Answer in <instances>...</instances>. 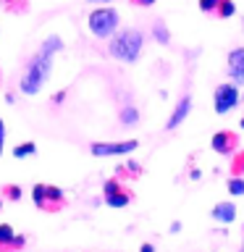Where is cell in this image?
Returning a JSON list of instances; mask_svg holds the SVG:
<instances>
[{
	"mask_svg": "<svg viewBox=\"0 0 244 252\" xmlns=\"http://www.w3.org/2000/svg\"><path fill=\"white\" fill-rule=\"evenodd\" d=\"M118 189H123V187H121V181H118V179H108L105 184H102V194L108 197V194H113V192H118Z\"/></svg>",
	"mask_w": 244,
	"mask_h": 252,
	"instance_id": "7402d4cb",
	"label": "cell"
},
{
	"mask_svg": "<svg viewBox=\"0 0 244 252\" xmlns=\"http://www.w3.org/2000/svg\"><path fill=\"white\" fill-rule=\"evenodd\" d=\"M31 202H34L39 210L55 213V210H61V205H66V194H63L61 187L34 184V187H31Z\"/></svg>",
	"mask_w": 244,
	"mask_h": 252,
	"instance_id": "277c9868",
	"label": "cell"
},
{
	"mask_svg": "<svg viewBox=\"0 0 244 252\" xmlns=\"http://www.w3.org/2000/svg\"><path fill=\"white\" fill-rule=\"evenodd\" d=\"M3 194H5V200H11V202L21 200V189L16 187V184H8V187H3Z\"/></svg>",
	"mask_w": 244,
	"mask_h": 252,
	"instance_id": "44dd1931",
	"label": "cell"
},
{
	"mask_svg": "<svg viewBox=\"0 0 244 252\" xmlns=\"http://www.w3.org/2000/svg\"><path fill=\"white\" fill-rule=\"evenodd\" d=\"M63 100H66V92H55V94H53V102H55V105H58V102H63Z\"/></svg>",
	"mask_w": 244,
	"mask_h": 252,
	"instance_id": "484cf974",
	"label": "cell"
},
{
	"mask_svg": "<svg viewBox=\"0 0 244 252\" xmlns=\"http://www.w3.org/2000/svg\"><path fill=\"white\" fill-rule=\"evenodd\" d=\"M181 231V223H179V220H173V223H171V234H179Z\"/></svg>",
	"mask_w": 244,
	"mask_h": 252,
	"instance_id": "f1b7e54d",
	"label": "cell"
},
{
	"mask_svg": "<svg viewBox=\"0 0 244 252\" xmlns=\"http://www.w3.org/2000/svg\"><path fill=\"white\" fill-rule=\"evenodd\" d=\"M215 8H218V0H200L202 13H215Z\"/></svg>",
	"mask_w": 244,
	"mask_h": 252,
	"instance_id": "603a6c76",
	"label": "cell"
},
{
	"mask_svg": "<svg viewBox=\"0 0 244 252\" xmlns=\"http://www.w3.org/2000/svg\"><path fill=\"white\" fill-rule=\"evenodd\" d=\"M139 147L137 139H126V142H92L90 153L94 158H110V155H131Z\"/></svg>",
	"mask_w": 244,
	"mask_h": 252,
	"instance_id": "5b68a950",
	"label": "cell"
},
{
	"mask_svg": "<svg viewBox=\"0 0 244 252\" xmlns=\"http://www.w3.org/2000/svg\"><path fill=\"white\" fill-rule=\"evenodd\" d=\"M87 3H102V5H108V3H113V0H87Z\"/></svg>",
	"mask_w": 244,
	"mask_h": 252,
	"instance_id": "4dcf8cb0",
	"label": "cell"
},
{
	"mask_svg": "<svg viewBox=\"0 0 244 252\" xmlns=\"http://www.w3.org/2000/svg\"><path fill=\"white\" fill-rule=\"evenodd\" d=\"M152 34H155V39H157L160 45H168V42H171V32L165 29L163 21H155V24H152Z\"/></svg>",
	"mask_w": 244,
	"mask_h": 252,
	"instance_id": "2e32d148",
	"label": "cell"
},
{
	"mask_svg": "<svg viewBox=\"0 0 244 252\" xmlns=\"http://www.w3.org/2000/svg\"><path fill=\"white\" fill-rule=\"evenodd\" d=\"M236 145H239V137H236L234 131H228V129L215 131V134H213V139H210V147L215 150L218 155H231V153H236Z\"/></svg>",
	"mask_w": 244,
	"mask_h": 252,
	"instance_id": "52a82bcc",
	"label": "cell"
},
{
	"mask_svg": "<svg viewBox=\"0 0 244 252\" xmlns=\"http://www.w3.org/2000/svg\"><path fill=\"white\" fill-rule=\"evenodd\" d=\"M242 129H244V118H242Z\"/></svg>",
	"mask_w": 244,
	"mask_h": 252,
	"instance_id": "d6a6232c",
	"label": "cell"
},
{
	"mask_svg": "<svg viewBox=\"0 0 244 252\" xmlns=\"http://www.w3.org/2000/svg\"><path fill=\"white\" fill-rule=\"evenodd\" d=\"M200 176H202V173H200V171H197V168H194L192 173H189V179H192V181H200Z\"/></svg>",
	"mask_w": 244,
	"mask_h": 252,
	"instance_id": "f546056e",
	"label": "cell"
},
{
	"mask_svg": "<svg viewBox=\"0 0 244 252\" xmlns=\"http://www.w3.org/2000/svg\"><path fill=\"white\" fill-rule=\"evenodd\" d=\"M50 71H53V55H45L37 50V55L27 63V71H24V76L19 82V90L24 94H37L42 90V84L50 79Z\"/></svg>",
	"mask_w": 244,
	"mask_h": 252,
	"instance_id": "6da1fadb",
	"label": "cell"
},
{
	"mask_svg": "<svg viewBox=\"0 0 244 252\" xmlns=\"http://www.w3.org/2000/svg\"><path fill=\"white\" fill-rule=\"evenodd\" d=\"M228 192L236 194V197L244 194V179L242 176H231V179H228Z\"/></svg>",
	"mask_w": 244,
	"mask_h": 252,
	"instance_id": "d6986e66",
	"label": "cell"
},
{
	"mask_svg": "<svg viewBox=\"0 0 244 252\" xmlns=\"http://www.w3.org/2000/svg\"><path fill=\"white\" fill-rule=\"evenodd\" d=\"M118 121H121L123 126H137L139 124V110L134 105H123L121 113H118Z\"/></svg>",
	"mask_w": 244,
	"mask_h": 252,
	"instance_id": "4fadbf2b",
	"label": "cell"
},
{
	"mask_svg": "<svg viewBox=\"0 0 244 252\" xmlns=\"http://www.w3.org/2000/svg\"><path fill=\"white\" fill-rule=\"evenodd\" d=\"M3 145H5V124L0 118V155H3Z\"/></svg>",
	"mask_w": 244,
	"mask_h": 252,
	"instance_id": "cb8c5ba5",
	"label": "cell"
},
{
	"mask_svg": "<svg viewBox=\"0 0 244 252\" xmlns=\"http://www.w3.org/2000/svg\"><path fill=\"white\" fill-rule=\"evenodd\" d=\"M0 76H3V74H0Z\"/></svg>",
	"mask_w": 244,
	"mask_h": 252,
	"instance_id": "836d02e7",
	"label": "cell"
},
{
	"mask_svg": "<svg viewBox=\"0 0 244 252\" xmlns=\"http://www.w3.org/2000/svg\"><path fill=\"white\" fill-rule=\"evenodd\" d=\"M58 50H63V39L58 34H50L42 45H39V53H45V55H55Z\"/></svg>",
	"mask_w": 244,
	"mask_h": 252,
	"instance_id": "5bb4252c",
	"label": "cell"
},
{
	"mask_svg": "<svg viewBox=\"0 0 244 252\" xmlns=\"http://www.w3.org/2000/svg\"><path fill=\"white\" fill-rule=\"evenodd\" d=\"M139 252H155V247H152V244H150V242H145V244H142V247H139Z\"/></svg>",
	"mask_w": 244,
	"mask_h": 252,
	"instance_id": "4316f807",
	"label": "cell"
},
{
	"mask_svg": "<svg viewBox=\"0 0 244 252\" xmlns=\"http://www.w3.org/2000/svg\"><path fill=\"white\" fill-rule=\"evenodd\" d=\"M234 13H236L234 0H218V8H215V16H218V19H231Z\"/></svg>",
	"mask_w": 244,
	"mask_h": 252,
	"instance_id": "9a60e30c",
	"label": "cell"
},
{
	"mask_svg": "<svg viewBox=\"0 0 244 252\" xmlns=\"http://www.w3.org/2000/svg\"><path fill=\"white\" fill-rule=\"evenodd\" d=\"M134 5H145V8H150V5H155V0H131Z\"/></svg>",
	"mask_w": 244,
	"mask_h": 252,
	"instance_id": "d4e9b609",
	"label": "cell"
},
{
	"mask_svg": "<svg viewBox=\"0 0 244 252\" xmlns=\"http://www.w3.org/2000/svg\"><path fill=\"white\" fill-rule=\"evenodd\" d=\"M34 153H37V145H34V142H24V145L13 147V155H16V158H29V155H34Z\"/></svg>",
	"mask_w": 244,
	"mask_h": 252,
	"instance_id": "e0dca14e",
	"label": "cell"
},
{
	"mask_svg": "<svg viewBox=\"0 0 244 252\" xmlns=\"http://www.w3.org/2000/svg\"><path fill=\"white\" fill-rule=\"evenodd\" d=\"M189 110H192V97H181L179 100V105L173 108V113L168 116V124H165V129H176V126H181L186 121V116H189Z\"/></svg>",
	"mask_w": 244,
	"mask_h": 252,
	"instance_id": "30bf717a",
	"label": "cell"
},
{
	"mask_svg": "<svg viewBox=\"0 0 244 252\" xmlns=\"http://www.w3.org/2000/svg\"><path fill=\"white\" fill-rule=\"evenodd\" d=\"M118 21H121V16H118V11H116V8H110V5L94 8V11L90 13V19H87L90 32L97 39H110V37H113L116 29H118Z\"/></svg>",
	"mask_w": 244,
	"mask_h": 252,
	"instance_id": "3957f363",
	"label": "cell"
},
{
	"mask_svg": "<svg viewBox=\"0 0 244 252\" xmlns=\"http://www.w3.org/2000/svg\"><path fill=\"white\" fill-rule=\"evenodd\" d=\"M27 244V236L16 234L8 223H0V252H16Z\"/></svg>",
	"mask_w": 244,
	"mask_h": 252,
	"instance_id": "ba28073f",
	"label": "cell"
},
{
	"mask_svg": "<svg viewBox=\"0 0 244 252\" xmlns=\"http://www.w3.org/2000/svg\"><path fill=\"white\" fill-rule=\"evenodd\" d=\"M0 208H3V197H0Z\"/></svg>",
	"mask_w": 244,
	"mask_h": 252,
	"instance_id": "1f68e13d",
	"label": "cell"
},
{
	"mask_svg": "<svg viewBox=\"0 0 244 252\" xmlns=\"http://www.w3.org/2000/svg\"><path fill=\"white\" fill-rule=\"evenodd\" d=\"M210 216L218 220V223H234L236 218V205L234 202H218L215 208L210 210Z\"/></svg>",
	"mask_w": 244,
	"mask_h": 252,
	"instance_id": "8fae6325",
	"label": "cell"
},
{
	"mask_svg": "<svg viewBox=\"0 0 244 252\" xmlns=\"http://www.w3.org/2000/svg\"><path fill=\"white\" fill-rule=\"evenodd\" d=\"M105 202L110 205V208H126V205L131 202V192H126V189H118V192L108 194Z\"/></svg>",
	"mask_w": 244,
	"mask_h": 252,
	"instance_id": "7c38bea8",
	"label": "cell"
},
{
	"mask_svg": "<svg viewBox=\"0 0 244 252\" xmlns=\"http://www.w3.org/2000/svg\"><path fill=\"white\" fill-rule=\"evenodd\" d=\"M231 173H234V176H242V173H244V153H236V155H234Z\"/></svg>",
	"mask_w": 244,
	"mask_h": 252,
	"instance_id": "ffe728a7",
	"label": "cell"
},
{
	"mask_svg": "<svg viewBox=\"0 0 244 252\" xmlns=\"http://www.w3.org/2000/svg\"><path fill=\"white\" fill-rule=\"evenodd\" d=\"M213 102H215V113L226 116L228 110H234L236 105H239V87H236L234 82L231 84H218Z\"/></svg>",
	"mask_w": 244,
	"mask_h": 252,
	"instance_id": "8992f818",
	"label": "cell"
},
{
	"mask_svg": "<svg viewBox=\"0 0 244 252\" xmlns=\"http://www.w3.org/2000/svg\"><path fill=\"white\" fill-rule=\"evenodd\" d=\"M3 3H5L8 13H24L27 11V0H3Z\"/></svg>",
	"mask_w": 244,
	"mask_h": 252,
	"instance_id": "ac0fdd59",
	"label": "cell"
},
{
	"mask_svg": "<svg viewBox=\"0 0 244 252\" xmlns=\"http://www.w3.org/2000/svg\"><path fill=\"white\" fill-rule=\"evenodd\" d=\"M5 102H8V105H13V102H16V94H13V92H5Z\"/></svg>",
	"mask_w": 244,
	"mask_h": 252,
	"instance_id": "83f0119b",
	"label": "cell"
},
{
	"mask_svg": "<svg viewBox=\"0 0 244 252\" xmlns=\"http://www.w3.org/2000/svg\"><path fill=\"white\" fill-rule=\"evenodd\" d=\"M145 47V34L139 29H123L110 39V55L121 63H137Z\"/></svg>",
	"mask_w": 244,
	"mask_h": 252,
	"instance_id": "7a4b0ae2",
	"label": "cell"
},
{
	"mask_svg": "<svg viewBox=\"0 0 244 252\" xmlns=\"http://www.w3.org/2000/svg\"><path fill=\"white\" fill-rule=\"evenodd\" d=\"M228 76L236 87H244V47H234L228 53Z\"/></svg>",
	"mask_w": 244,
	"mask_h": 252,
	"instance_id": "9c48e42d",
	"label": "cell"
}]
</instances>
